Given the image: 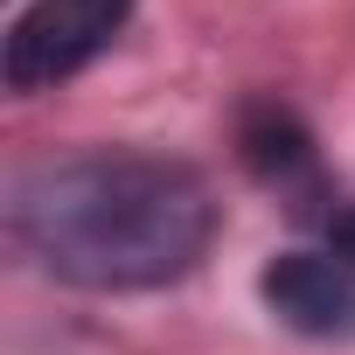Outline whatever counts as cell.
<instances>
[{
	"mask_svg": "<svg viewBox=\"0 0 355 355\" xmlns=\"http://www.w3.org/2000/svg\"><path fill=\"white\" fill-rule=\"evenodd\" d=\"M8 230L63 286L153 293L202 265L216 237V196L189 160L91 146L21 174L8 196Z\"/></svg>",
	"mask_w": 355,
	"mask_h": 355,
	"instance_id": "obj_1",
	"label": "cell"
},
{
	"mask_svg": "<svg viewBox=\"0 0 355 355\" xmlns=\"http://www.w3.org/2000/svg\"><path fill=\"white\" fill-rule=\"evenodd\" d=\"M125 21H132V0H28L8 28V56H0L8 91L35 98V91L77 77L84 63H98L119 42Z\"/></svg>",
	"mask_w": 355,
	"mask_h": 355,
	"instance_id": "obj_2",
	"label": "cell"
},
{
	"mask_svg": "<svg viewBox=\"0 0 355 355\" xmlns=\"http://www.w3.org/2000/svg\"><path fill=\"white\" fill-rule=\"evenodd\" d=\"M258 293H265V306H272L293 334L355 341V265L334 258L327 244H320V251H279V258L258 272Z\"/></svg>",
	"mask_w": 355,
	"mask_h": 355,
	"instance_id": "obj_3",
	"label": "cell"
},
{
	"mask_svg": "<svg viewBox=\"0 0 355 355\" xmlns=\"http://www.w3.org/2000/svg\"><path fill=\"white\" fill-rule=\"evenodd\" d=\"M244 153H251V167H258V174H279V182H293V174H306V167H313L306 132H300L286 112H272V105L244 119Z\"/></svg>",
	"mask_w": 355,
	"mask_h": 355,
	"instance_id": "obj_4",
	"label": "cell"
},
{
	"mask_svg": "<svg viewBox=\"0 0 355 355\" xmlns=\"http://www.w3.org/2000/svg\"><path fill=\"white\" fill-rule=\"evenodd\" d=\"M320 230H327V251L355 265V202H334V209L320 216Z\"/></svg>",
	"mask_w": 355,
	"mask_h": 355,
	"instance_id": "obj_5",
	"label": "cell"
}]
</instances>
